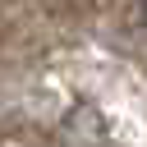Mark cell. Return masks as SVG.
<instances>
[{
	"label": "cell",
	"mask_w": 147,
	"mask_h": 147,
	"mask_svg": "<svg viewBox=\"0 0 147 147\" xmlns=\"http://www.w3.org/2000/svg\"><path fill=\"white\" fill-rule=\"evenodd\" d=\"M138 5H142V28H147V0H138Z\"/></svg>",
	"instance_id": "cell-1"
}]
</instances>
